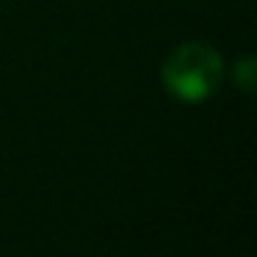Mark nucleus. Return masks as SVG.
<instances>
[{"label":"nucleus","mask_w":257,"mask_h":257,"mask_svg":"<svg viewBox=\"0 0 257 257\" xmlns=\"http://www.w3.org/2000/svg\"><path fill=\"white\" fill-rule=\"evenodd\" d=\"M224 64L216 47L202 42H185L166 56L161 67L163 89L180 102H202L218 89Z\"/></svg>","instance_id":"f257e3e1"},{"label":"nucleus","mask_w":257,"mask_h":257,"mask_svg":"<svg viewBox=\"0 0 257 257\" xmlns=\"http://www.w3.org/2000/svg\"><path fill=\"white\" fill-rule=\"evenodd\" d=\"M235 80L240 83V89H243L246 94L254 91V61H251V58H243V61L235 64Z\"/></svg>","instance_id":"f03ea898"}]
</instances>
